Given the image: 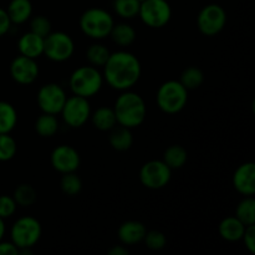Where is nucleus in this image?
Segmentation results:
<instances>
[{"mask_svg":"<svg viewBox=\"0 0 255 255\" xmlns=\"http://www.w3.org/2000/svg\"><path fill=\"white\" fill-rule=\"evenodd\" d=\"M5 232H6V227H5L4 219L0 218V241H2L5 236Z\"/></svg>","mask_w":255,"mask_h":255,"instance_id":"ea45409f","label":"nucleus"},{"mask_svg":"<svg viewBox=\"0 0 255 255\" xmlns=\"http://www.w3.org/2000/svg\"><path fill=\"white\" fill-rule=\"evenodd\" d=\"M17 50L22 56L35 60L39 59L41 55H44V37L32 31L25 32L17 41Z\"/></svg>","mask_w":255,"mask_h":255,"instance_id":"f3484780","label":"nucleus"},{"mask_svg":"<svg viewBox=\"0 0 255 255\" xmlns=\"http://www.w3.org/2000/svg\"><path fill=\"white\" fill-rule=\"evenodd\" d=\"M112 109L117 125L129 129L141 126L147 116V106L143 97L131 90L121 91Z\"/></svg>","mask_w":255,"mask_h":255,"instance_id":"f03ea898","label":"nucleus"},{"mask_svg":"<svg viewBox=\"0 0 255 255\" xmlns=\"http://www.w3.org/2000/svg\"><path fill=\"white\" fill-rule=\"evenodd\" d=\"M75 52L74 39L64 31H51L44 37V55L54 62H65Z\"/></svg>","mask_w":255,"mask_h":255,"instance_id":"6e6552de","label":"nucleus"},{"mask_svg":"<svg viewBox=\"0 0 255 255\" xmlns=\"http://www.w3.org/2000/svg\"><path fill=\"white\" fill-rule=\"evenodd\" d=\"M90 120H91L95 128L99 129V131L101 132L111 131V129L117 125L114 109L107 106H101L99 107L96 111L91 112Z\"/></svg>","mask_w":255,"mask_h":255,"instance_id":"4be33fe9","label":"nucleus"},{"mask_svg":"<svg viewBox=\"0 0 255 255\" xmlns=\"http://www.w3.org/2000/svg\"><path fill=\"white\" fill-rule=\"evenodd\" d=\"M172 169L162 159H152L146 162L139 169V181L148 189H162L169 183Z\"/></svg>","mask_w":255,"mask_h":255,"instance_id":"9b49d317","label":"nucleus"},{"mask_svg":"<svg viewBox=\"0 0 255 255\" xmlns=\"http://www.w3.org/2000/svg\"><path fill=\"white\" fill-rule=\"evenodd\" d=\"M236 217L246 227L255 224V199L253 196L244 197L239 202L236 209Z\"/></svg>","mask_w":255,"mask_h":255,"instance_id":"bb28decb","label":"nucleus"},{"mask_svg":"<svg viewBox=\"0 0 255 255\" xmlns=\"http://www.w3.org/2000/svg\"><path fill=\"white\" fill-rule=\"evenodd\" d=\"M147 233L146 226L138 221H127L120 226L117 231L120 242L124 246H134L143 242Z\"/></svg>","mask_w":255,"mask_h":255,"instance_id":"dca6fc26","label":"nucleus"},{"mask_svg":"<svg viewBox=\"0 0 255 255\" xmlns=\"http://www.w3.org/2000/svg\"><path fill=\"white\" fill-rule=\"evenodd\" d=\"M162 161L173 171V169H179L187 163L188 161V152L181 144H172L164 151Z\"/></svg>","mask_w":255,"mask_h":255,"instance_id":"b1692460","label":"nucleus"},{"mask_svg":"<svg viewBox=\"0 0 255 255\" xmlns=\"http://www.w3.org/2000/svg\"><path fill=\"white\" fill-rule=\"evenodd\" d=\"M204 74L199 67L189 66L186 70H183L181 74L179 82L186 87L187 90H196L203 84Z\"/></svg>","mask_w":255,"mask_h":255,"instance_id":"c756f323","label":"nucleus"},{"mask_svg":"<svg viewBox=\"0 0 255 255\" xmlns=\"http://www.w3.org/2000/svg\"><path fill=\"white\" fill-rule=\"evenodd\" d=\"M109 36L120 47H128L136 41L137 32L131 24L124 21L119 22V24H115L112 26Z\"/></svg>","mask_w":255,"mask_h":255,"instance_id":"6ab92c4d","label":"nucleus"},{"mask_svg":"<svg viewBox=\"0 0 255 255\" xmlns=\"http://www.w3.org/2000/svg\"><path fill=\"white\" fill-rule=\"evenodd\" d=\"M50 162L55 171L64 174L69 172H76L81 163V158L76 148L70 144H60L52 149Z\"/></svg>","mask_w":255,"mask_h":255,"instance_id":"4468645a","label":"nucleus"},{"mask_svg":"<svg viewBox=\"0 0 255 255\" xmlns=\"http://www.w3.org/2000/svg\"><path fill=\"white\" fill-rule=\"evenodd\" d=\"M242 241L244 242V246L248 249L249 253L255 254V224L246 227Z\"/></svg>","mask_w":255,"mask_h":255,"instance_id":"c9c22d12","label":"nucleus"},{"mask_svg":"<svg viewBox=\"0 0 255 255\" xmlns=\"http://www.w3.org/2000/svg\"><path fill=\"white\" fill-rule=\"evenodd\" d=\"M0 255H19V248L11 241H0Z\"/></svg>","mask_w":255,"mask_h":255,"instance_id":"4c0bfd02","label":"nucleus"},{"mask_svg":"<svg viewBox=\"0 0 255 255\" xmlns=\"http://www.w3.org/2000/svg\"><path fill=\"white\" fill-rule=\"evenodd\" d=\"M143 242L147 248L154 252L162 251L167 246V238L161 231H147Z\"/></svg>","mask_w":255,"mask_h":255,"instance_id":"72a5a7b5","label":"nucleus"},{"mask_svg":"<svg viewBox=\"0 0 255 255\" xmlns=\"http://www.w3.org/2000/svg\"><path fill=\"white\" fill-rule=\"evenodd\" d=\"M111 51L106 45L101 42H94L90 45L86 50V59L90 65L95 67H104L106 61L109 60Z\"/></svg>","mask_w":255,"mask_h":255,"instance_id":"a878e982","label":"nucleus"},{"mask_svg":"<svg viewBox=\"0 0 255 255\" xmlns=\"http://www.w3.org/2000/svg\"><path fill=\"white\" fill-rule=\"evenodd\" d=\"M6 12L11 24H24L31 17L32 4L30 0H11L6 7Z\"/></svg>","mask_w":255,"mask_h":255,"instance_id":"aec40b11","label":"nucleus"},{"mask_svg":"<svg viewBox=\"0 0 255 255\" xmlns=\"http://www.w3.org/2000/svg\"><path fill=\"white\" fill-rule=\"evenodd\" d=\"M227 11L218 4H208L199 11L197 26L204 36H216L227 25Z\"/></svg>","mask_w":255,"mask_h":255,"instance_id":"9d476101","label":"nucleus"},{"mask_svg":"<svg viewBox=\"0 0 255 255\" xmlns=\"http://www.w3.org/2000/svg\"><path fill=\"white\" fill-rule=\"evenodd\" d=\"M139 0H114V11L119 15L121 19L131 20L138 16L139 11Z\"/></svg>","mask_w":255,"mask_h":255,"instance_id":"c85d7f7f","label":"nucleus"},{"mask_svg":"<svg viewBox=\"0 0 255 255\" xmlns=\"http://www.w3.org/2000/svg\"><path fill=\"white\" fill-rule=\"evenodd\" d=\"M60 188H61L62 193L66 196L75 197L81 192L82 189V181L76 172H69V173H64L60 181Z\"/></svg>","mask_w":255,"mask_h":255,"instance_id":"7c9ffc66","label":"nucleus"},{"mask_svg":"<svg viewBox=\"0 0 255 255\" xmlns=\"http://www.w3.org/2000/svg\"><path fill=\"white\" fill-rule=\"evenodd\" d=\"M129 252L124 244L121 246H114L109 251V255H128Z\"/></svg>","mask_w":255,"mask_h":255,"instance_id":"58836bf2","label":"nucleus"},{"mask_svg":"<svg viewBox=\"0 0 255 255\" xmlns=\"http://www.w3.org/2000/svg\"><path fill=\"white\" fill-rule=\"evenodd\" d=\"M142 66L138 57L126 50H119L110 54L104 65V80L116 91L131 90L138 82Z\"/></svg>","mask_w":255,"mask_h":255,"instance_id":"f257e3e1","label":"nucleus"},{"mask_svg":"<svg viewBox=\"0 0 255 255\" xmlns=\"http://www.w3.org/2000/svg\"><path fill=\"white\" fill-rule=\"evenodd\" d=\"M17 152V144L10 133H0V162H9Z\"/></svg>","mask_w":255,"mask_h":255,"instance_id":"2f4dec72","label":"nucleus"},{"mask_svg":"<svg viewBox=\"0 0 255 255\" xmlns=\"http://www.w3.org/2000/svg\"><path fill=\"white\" fill-rule=\"evenodd\" d=\"M11 20L7 15L6 9L0 7V37L9 32V30L11 29Z\"/></svg>","mask_w":255,"mask_h":255,"instance_id":"e433bc0d","label":"nucleus"},{"mask_svg":"<svg viewBox=\"0 0 255 255\" xmlns=\"http://www.w3.org/2000/svg\"><path fill=\"white\" fill-rule=\"evenodd\" d=\"M219 236L227 242H239L242 241L246 226L234 217H227L219 223Z\"/></svg>","mask_w":255,"mask_h":255,"instance_id":"a211bd4d","label":"nucleus"},{"mask_svg":"<svg viewBox=\"0 0 255 255\" xmlns=\"http://www.w3.org/2000/svg\"><path fill=\"white\" fill-rule=\"evenodd\" d=\"M156 101L157 106L162 112L176 115L187 106L188 90L177 80H168L157 90Z\"/></svg>","mask_w":255,"mask_h":255,"instance_id":"39448f33","label":"nucleus"},{"mask_svg":"<svg viewBox=\"0 0 255 255\" xmlns=\"http://www.w3.org/2000/svg\"><path fill=\"white\" fill-rule=\"evenodd\" d=\"M16 125V109L10 102L0 101V133H10Z\"/></svg>","mask_w":255,"mask_h":255,"instance_id":"393cba45","label":"nucleus"},{"mask_svg":"<svg viewBox=\"0 0 255 255\" xmlns=\"http://www.w3.org/2000/svg\"><path fill=\"white\" fill-rule=\"evenodd\" d=\"M42 234L41 223L30 216L16 219L10 229V239L19 249L36 246Z\"/></svg>","mask_w":255,"mask_h":255,"instance_id":"423d86ee","label":"nucleus"},{"mask_svg":"<svg viewBox=\"0 0 255 255\" xmlns=\"http://www.w3.org/2000/svg\"><path fill=\"white\" fill-rule=\"evenodd\" d=\"M51 27V21L45 15H36L30 20V31L41 37H46L52 31Z\"/></svg>","mask_w":255,"mask_h":255,"instance_id":"473e14b6","label":"nucleus"},{"mask_svg":"<svg viewBox=\"0 0 255 255\" xmlns=\"http://www.w3.org/2000/svg\"><path fill=\"white\" fill-rule=\"evenodd\" d=\"M67 99L64 87L56 82L42 85L36 95L37 106L45 114L59 115Z\"/></svg>","mask_w":255,"mask_h":255,"instance_id":"f8f14e48","label":"nucleus"},{"mask_svg":"<svg viewBox=\"0 0 255 255\" xmlns=\"http://www.w3.org/2000/svg\"><path fill=\"white\" fill-rule=\"evenodd\" d=\"M60 128V122L56 115L42 112L35 121V131L42 138H50L57 133Z\"/></svg>","mask_w":255,"mask_h":255,"instance_id":"5701e85b","label":"nucleus"},{"mask_svg":"<svg viewBox=\"0 0 255 255\" xmlns=\"http://www.w3.org/2000/svg\"><path fill=\"white\" fill-rule=\"evenodd\" d=\"M104 75L99 67L84 65L72 71L69 79V86L72 94L77 96L91 99L101 91L104 86Z\"/></svg>","mask_w":255,"mask_h":255,"instance_id":"7ed1b4c3","label":"nucleus"},{"mask_svg":"<svg viewBox=\"0 0 255 255\" xmlns=\"http://www.w3.org/2000/svg\"><path fill=\"white\" fill-rule=\"evenodd\" d=\"M138 16L146 26L161 29L172 17V7L167 0H142Z\"/></svg>","mask_w":255,"mask_h":255,"instance_id":"0eeeda50","label":"nucleus"},{"mask_svg":"<svg viewBox=\"0 0 255 255\" xmlns=\"http://www.w3.org/2000/svg\"><path fill=\"white\" fill-rule=\"evenodd\" d=\"M9 72L11 79L19 85H31L39 77L40 69L36 60L19 55L10 62Z\"/></svg>","mask_w":255,"mask_h":255,"instance_id":"ddd939ff","label":"nucleus"},{"mask_svg":"<svg viewBox=\"0 0 255 255\" xmlns=\"http://www.w3.org/2000/svg\"><path fill=\"white\" fill-rule=\"evenodd\" d=\"M139 1H142V0H139Z\"/></svg>","mask_w":255,"mask_h":255,"instance_id":"a19ab883","label":"nucleus"},{"mask_svg":"<svg viewBox=\"0 0 255 255\" xmlns=\"http://www.w3.org/2000/svg\"><path fill=\"white\" fill-rule=\"evenodd\" d=\"M115 25L114 16L101 7H90L80 16V29L92 40H104L109 37Z\"/></svg>","mask_w":255,"mask_h":255,"instance_id":"20e7f679","label":"nucleus"},{"mask_svg":"<svg viewBox=\"0 0 255 255\" xmlns=\"http://www.w3.org/2000/svg\"><path fill=\"white\" fill-rule=\"evenodd\" d=\"M91 112L89 99L74 95L67 97L60 115L67 126L71 128H80L89 121Z\"/></svg>","mask_w":255,"mask_h":255,"instance_id":"1a4fd4ad","label":"nucleus"},{"mask_svg":"<svg viewBox=\"0 0 255 255\" xmlns=\"http://www.w3.org/2000/svg\"><path fill=\"white\" fill-rule=\"evenodd\" d=\"M16 208L17 204L11 196H6V194L0 196V218L5 221L12 217L16 212Z\"/></svg>","mask_w":255,"mask_h":255,"instance_id":"f704fd0d","label":"nucleus"},{"mask_svg":"<svg viewBox=\"0 0 255 255\" xmlns=\"http://www.w3.org/2000/svg\"><path fill=\"white\" fill-rule=\"evenodd\" d=\"M110 146L119 152L128 151L133 144V134L132 131L124 126H115L110 131L109 136Z\"/></svg>","mask_w":255,"mask_h":255,"instance_id":"412c9836","label":"nucleus"},{"mask_svg":"<svg viewBox=\"0 0 255 255\" xmlns=\"http://www.w3.org/2000/svg\"><path fill=\"white\" fill-rule=\"evenodd\" d=\"M233 187L242 196L249 197L255 193V164L246 162L236 169L233 174Z\"/></svg>","mask_w":255,"mask_h":255,"instance_id":"2eb2a0df","label":"nucleus"},{"mask_svg":"<svg viewBox=\"0 0 255 255\" xmlns=\"http://www.w3.org/2000/svg\"><path fill=\"white\" fill-rule=\"evenodd\" d=\"M12 198H14V201L16 202L17 206L27 208V207H31L32 204L36 202L37 192L31 184L21 183L15 188L14 194H12Z\"/></svg>","mask_w":255,"mask_h":255,"instance_id":"cd10ccee","label":"nucleus"}]
</instances>
